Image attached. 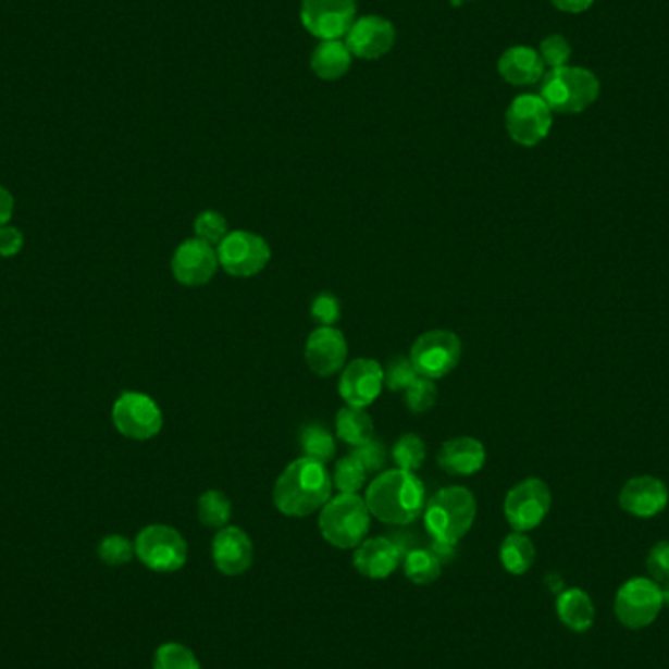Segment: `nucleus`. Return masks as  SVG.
I'll return each mask as SVG.
<instances>
[{"label":"nucleus","instance_id":"ea45409f","mask_svg":"<svg viewBox=\"0 0 669 669\" xmlns=\"http://www.w3.org/2000/svg\"><path fill=\"white\" fill-rule=\"evenodd\" d=\"M646 568L654 582L660 585L669 583V541H661L652 546L648 558H646Z\"/></svg>","mask_w":669,"mask_h":669},{"label":"nucleus","instance_id":"20e7f679","mask_svg":"<svg viewBox=\"0 0 669 669\" xmlns=\"http://www.w3.org/2000/svg\"><path fill=\"white\" fill-rule=\"evenodd\" d=\"M602 83L583 67L550 69L543 77L541 98L558 114H582L599 98Z\"/></svg>","mask_w":669,"mask_h":669},{"label":"nucleus","instance_id":"37998d69","mask_svg":"<svg viewBox=\"0 0 669 669\" xmlns=\"http://www.w3.org/2000/svg\"><path fill=\"white\" fill-rule=\"evenodd\" d=\"M14 214V198L4 186H0V225H9Z\"/></svg>","mask_w":669,"mask_h":669},{"label":"nucleus","instance_id":"423d86ee","mask_svg":"<svg viewBox=\"0 0 669 669\" xmlns=\"http://www.w3.org/2000/svg\"><path fill=\"white\" fill-rule=\"evenodd\" d=\"M664 609V592L660 583L652 578H631L622 583L615 595V615L622 627L641 631L651 627Z\"/></svg>","mask_w":669,"mask_h":669},{"label":"nucleus","instance_id":"6ab92c4d","mask_svg":"<svg viewBox=\"0 0 669 669\" xmlns=\"http://www.w3.org/2000/svg\"><path fill=\"white\" fill-rule=\"evenodd\" d=\"M669 504L668 485L654 475H636L622 485L619 505L622 511L651 519L660 515Z\"/></svg>","mask_w":669,"mask_h":669},{"label":"nucleus","instance_id":"7c9ffc66","mask_svg":"<svg viewBox=\"0 0 669 669\" xmlns=\"http://www.w3.org/2000/svg\"><path fill=\"white\" fill-rule=\"evenodd\" d=\"M392 458H394V462L399 470L418 472L428 458V448H425L423 438L409 433V435L398 438V443L392 448Z\"/></svg>","mask_w":669,"mask_h":669},{"label":"nucleus","instance_id":"1a4fd4ad","mask_svg":"<svg viewBox=\"0 0 669 669\" xmlns=\"http://www.w3.org/2000/svg\"><path fill=\"white\" fill-rule=\"evenodd\" d=\"M218 261L235 278H251L267 269L272 251L261 235L251 232H233L218 245Z\"/></svg>","mask_w":669,"mask_h":669},{"label":"nucleus","instance_id":"ddd939ff","mask_svg":"<svg viewBox=\"0 0 669 669\" xmlns=\"http://www.w3.org/2000/svg\"><path fill=\"white\" fill-rule=\"evenodd\" d=\"M357 14V0H303L300 20L311 36L339 39L347 36Z\"/></svg>","mask_w":669,"mask_h":669},{"label":"nucleus","instance_id":"7ed1b4c3","mask_svg":"<svg viewBox=\"0 0 669 669\" xmlns=\"http://www.w3.org/2000/svg\"><path fill=\"white\" fill-rule=\"evenodd\" d=\"M478 513L475 497L468 487L450 485L438 490L425 505L423 521L435 543L456 544L472 529Z\"/></svg>","mask_w":669,"mask_h":669},{"label":"nucleus","instance_id":"a211bd4d","mask_svg":"<svg viewBox=\"0 0 669 669\" xmlns=\"http://www.w3.org/2000/svg\"><path fill=\"white\" fill-rule=\"evenodd\" d=\"M406 550L396 541L386 536L376 538H364L355 548L352 563L357 572L369 580H386L392 573L396 572L399 563L404 562Z\"/></svg>","mask_w":669,"mask_h":669},{"label":"nucleus","instance_id":"f704fd0d","mask_svg":"<svg viewBox=\"0 0 669 669\" xmlns=\"http://www.w3.org/2000/svg\"><path fill=\"white\" fill-rule=\"evenodd\" d=\"M195 233L198 239L210 243L214 247V245H220L227 235V220L220 212L206 210L196 218Z\"/></svg>","mask_w":669,"mask_h":669},{"label":"nucleus","instance_id":"a19ab883","mask_svg":"<svg viewBox=\"0 0 669 669\" xmlns=\"http://www.w3.org/2000/svg\"><path fill=\"white\" fill-rule=\"evenodd\" d=\"M24 237L16 227L12 225H0V257H16L22 251Z\"/></svg>","mask_w":669,"mask_h":669},{"label":"nucleus","instance_id":"e433bc0d","mask_svg":"<svg viewBox=\"0 0 669 669\" xmlns=\"http://www.w3.org/2000/svg\"><path fill=\"white\" fill-rule=\"evenodd\" d=\"M538 53L543 58L544 65H548L550 69L566 67L568 61L572 58V46L560 34H553V36H548L541 41Z\"/></svg>","mask_w":669,"mask_h":669},{"label":"nucleus","instance_id":"dca6fc26","mask_svg":"<svg viewBox=\"0 0 669 669\" xmlns=\"http://www.w3.org/2000/svg\"><path fill=\"white\" fill-rule=\"evenodd\" d=\"M347 339L335 327H318L311 333L306 343L303 357L310 367L321 379H330L347 367Z\"/></svg>","mask_w":669,"mask_h":669},{"label":"nucleus","instance_id":"f03ea898","mask_svg":"<svg viewBox=\"0 0 669 669\" xmlns=\"http://www.w3.org/2000/svg\"><path fill=\"white\" fill-rule=\"evenodd\" d=\"M364 501L370 515L382 523L406 526L425 511L428 492L416 472L396 468L380 474L369 485Z\"/></svg>","mask_w":669,"mask_h":669},{"label":"nucleus","instance_id":"cd10ccee","mask_svg":"<svg viewBox=\"0 0 669 669\" xmlns=\"http://www.w3.org/2000/svg\"><path fill=\"white\" fill-rule=\"evenodd\" d=\"M300 448L301 455L311 460H318L327 464L330 460H333V456L337 453V445H335V437L331 435L327 429L318 423H311L301 428L300 431Z\"/></svg>","mask_w":669,"mask_h":669},{"label":"nucleus","instance_id":"c9c22d12","mask_svg":"<svg viewBox=\"0 0 669 669\" xmlns=\"http://www.w3.org/2000/svg\"><path fill=\"white\" fill-rule=\"evenodd\" d=\"M419 379L418 370L409 359H394L388 364V370L384 372V384L392 392H406V389Z\"/></svg>","mask_w":669,"mask_h":669},{"label":"nucleus","instance_id":"2f4dec72","mask_svg":"<svg viewBox=\"0 0 669 669\" xmlns=\"http://www.w3.org/2000/svg\"><path fill=\"white\" fill-rule=\"evenodd\" d=\"M369 472L360 466L357 458L345 456L335 464L333 474V485L339 490V494H359L360 490L367 484Z\"/></svg>","mask_w":669,"mask_h":669},{"label":"nucleus","instance_id":"5701e85b","mask_svg":"<svg viewBox=\"0 0 669 669\" xmlns=\"http://www.w3.org/2000/svg\"><path fill=\"white\" fill-rule=\"evenodd\" d=\"M556 615L566 629L585 632L592 629L595 621V605L590 593L583 592L580 587H570L558 593Z\"/></svg>","mask_w":669,"mask_h":669},{"label":"nucleus","instance_id":"f257e3e1","mask_svg":"<svg viewBox=\"0 0 669 669\" xmlns=\"http://www.w3.org/2000/svg\"><path fill=\"white\" fill-rule=\"evenodd\" d=\"M333 480L323 462L301 456L276 480L272 501L286 517H308L331 499Z\"/></svg>","mask_w":669,"mask_h":669},{"label":"nucleus","instance_id":"f8f14e48","mask_svg":"<svg viewBox=\"0 0 669 669\" xmlns=\"http://www.w3.org/2000/svg\"><path fill=\"white\" fill-rule=\"evenodd\" d=\"M112 419L117 431L134 441L153 438L163 429L161 409L153 399L139 392L122 394L112 409Z\"/></svg>","mask_w":669,"mask_h":669},{"label":"nucleus","instance_id":"4be33fe9","mask_svg":"<svg viewBox=\"0 0 669 669\" xmlns=\"http://www.w3.org/2000/svg\"><path fill=\"white\" fill-rule=\"evenodd\" d=\"M544 61L536 49L529 46H513L499 58L497 71L505 83L515 87H529L544 77Z\"/></svg>","mask_w":669,"mask_h":669},{"label":"nucleus","instance_id":"79ce46f5","mask_svg":"<svg viewBox=\"0 0 669 669\" xmlns=\"http://www.w3.org/2000/svg\"><path fill=\"white\" fill-rule=\"evenodd\" d=\"M554 7L568 14H582L585 10H590L593 7L595 0H550Z\"/></svg>","mask_w":669,"mask_h":669},{"label":"nucleus","instance_id":"bb28decb","mask_svg":"<svg viewBox=\"0 0 669 669\" xmlns=\"http://www.w3.org/2000/svg\"><path fill=\"white\" fill-rule=\"evenodd\" d=\"M404 572L409 582L416 585H429L437 582L443 572V562L431 548H413L404 556Z\"/></svg>","mask_w":669,"mask_h":669},{"label":"nucleus","instance_id":"f3484780","mask_svg":"<svg viewBox=\"0 0 669 669\" xmlns=\"http://www.w3.org/2000/svg\"><path fill=\"white\" fill-rule=\"evenodd\" d=\"M396 44V28L394 24L380 16H362L355 20L349 32H347V48L355 58L374 59L384 58L389 49Z\"/></svg>","mask_w":669,"mask_h":669},{"label":"nucleus","instance_id":"72a5a7b5","mask_svg":"<svg viewBox=\"0 0 669 669\" xmlns=\"http://www.w3.org/2000/svg\"><path fill=\"white\" fill-rule=\"evenodd\" d=\"M438 399V389L433 380L419 376L408 389H406V406L411 413H425L435 408Z\"/></svg>","mask_w":669,"mask_h":669},{"label":"nucleus","instance_id":"b1692460","mask_svg":"<svg viewBox=\"0 0 669 669\" xmlns=\"http://www.w3.org/2000/svg\"><path fill=\"white\" fill-rule=\"evenodd\" d=\"M352 65V53L339 39H327L320 44L311 55V71L321 80H337Z\"/></svg>","mask_w":669,"mask_h":669},{"label":"nucleus","instance_id":"a878e982","mask_svg":"<svg viewBox=\"0 0 669 669\" xmlns=\"http://www.w3.org/2000/svg\"><path fill=\"white\" fill-rule=\"evenodd\" d=\"M335 429H337V437L352 448L374 438V421L364 409L350 408V406L340 409L337 413Z\"/></svg>","mask_w":669,"mask_h":669},{"label":"nucleus","instance_id":"0eeeda50","mask_svg":"<svg viewBox=\"0 0 669 669\" xmlns=\"http://www.w3.org/2000/svg\"><path fill=\"white\" fill-rule=\"evenodd\" d=\"M139 562L153 572H178L188 558L185 536L166 524H149L136 538Z\"/></svg>","mask_w":669,"mask_h":669},{"label":"nucleus","instance_id":"aec40b11","mask_svg":"<svg viewBox=\"0 0 669 669\" xmlns=\"http://www.w3.org/2000/svg\"><path fill=\"white\" fill-rule=\"evenodd\" d=\"M255 548L249 534L239 526H223L212 543V560L223 575H241L252 566Z\"/></svg>","mask_w":669,"mask_h":669},{"label":"nucleus","instance_id":"9b49d317","mask_svg":"<svg viewBox=\"0 0 669 669\" xmlns=\"http://www.w3.org/2000/svg\"><path fill=\"white\" fill-rule=\"evenodd\" d=\"M505 127L515 144L523 147L538 146L550 134L553 110L541 95H521L507 108Z\"/></svg>","mask_w":669,"mask_h":669},{"label":"nucleus","instance_id":"393cba45","mask_svg":"<svg viewBox=\"0 0 669 669\" xmlns=\"http://www.w3.org/2000/svg\"><path fill=\"white\" fill-rule=\"evenodd\" d=\"M536 558V548L533 541L524 533L513 531L507 534L504 543L499 546V560L505 568V572L511 575H523L533 568Z\"/></svg>","mask_w":669,"mask_h":669},{"label":"nucleus","instance_id":"4c0bfd02","mask_svg":"<svg viewBox=\"0 0 669 669\" xmlns=\"http://www.w3.org/2000/svg\"><path fill=\"white\" fill-rule=\"evenodd\" d=\"M350 456L357 458L360 466H362L369 474H372V472H380V470L386 466V460H388L386 448H384V445H382L380 441H376V438H370L369 443H364V445L355 446Z\"/></svg>","mask_w":669,"mask_h":669},{"label":"nucleus","instance_id":"2eb2a0df","mask_svg":"<svg viewBox=\"0 0 669 669\" xmlns=\"http://www.w3.org/2000/svg\"><path fill=\"white\" fill-rule=\"evenodd\" d=\"M220 267L218 261V251L210 243L202 239H188L183 243L175 255H173V276L181 284L196 288V286H205L212 281Z\"/></svg>","mask_w":669,"mask_h":669},{"label":"nucleus","instance_id":"39448f33","mask_svg":"<svg viewBox=\"0 0 669 669\" xmlns=\"http://www.w3.org/2000/svg\"><path fill=\"white\" fill-rule=\"evenodd\" d=\"M369 507L359 494H339L323 505L320 533L331 546L355 550L370 531Z\"/></svg>","mask_w":669,"mask_h":669},{"label":"nucleus","instance_id":"473e14b6","mask_svg":"<svg viewBox=\"0 0 669 669\" xmlns=\"http://www.w3.org/2000/svg\"><path fill=\"white\" fill-rule=\"evenodd\" d=\"M98 556L107 566H126L136 556V544L122 534H110L98 544Z\"/></svg>","mask_w":669,"mask_h":669},{"label":"nucleus","instance_id":"c756f323","mask_svg":"<svg viewBox=\"0 0 669 669\" xmlns=\"http://www.w3.org/2000/svg\"><path fill=\"white\" fill-rule=\"evenodd\" d=\"M153 669H202L195 652L185 644L166 642L161 644L153 656Z\"/></svg>","mask_w":669,"mask_h":669},{"label":"nucleus","instance_id":"4468645a","mask_svg":"<svg viewBox=\"0 0 669 669\" xmlns=\"http://www.w3.org/2000/svg\"><path fill=\"white\" fill-rule=\"evenodd\" d=\"M384 386V370L376 360L355 359L343 370L340 398L350 408L364 409L379 399Z\"/></svg>","mask_w":669,"mask_h":669},{"label":"nucleus","instance_id":"9d476101","mask_svg":"<svg viewBox=\"0 0 669 669\" xmlns=\"http://www.w3.org/2000/svg\"><path fill=\"white\" fill-rule=\"evenodd\" d=\"M550 504L553 495L548 485L538 478H526L505 497V519L517 533H529L546 519Z\"/></svg>","mask_w":669,"mask_h":669},{"label":"nucleus","instance_id":"412c9836","mask_svg":"<svg viewBox=\"0 0 669 669\" xmlns=\"http://www.w3.org/2000/svg\"><path fill=\"white\" fill-rule=\"evenodd\" d=\"M441 470L450 475L478 474L485 464V448L478 438L456 437L441 446L437 456Z\"/></svg>","mask_w":669,"mask_h":669},{"label":"nucleus","instance_id":"58836bf2","mask_svg":"<svg viewBox=\"0 0 669 669\" xmlns=\"http://www.w3.org/2000/svg\"><path fill=\"white\" fill-rule=\"evenodd\" d=\"M311 318L315 323H320V327H335V323L340 320L339 298L330 292L315 296L311 303Z\"/></svg>","mask_w":669,"mask_h":669},{"label":"nucleus","instance_id":"c85d7f7f","mask_svg":"<svg viewBox=\"0 0 669 669\" xmlns=\"http://www.w3.org/2000/svg\"><path fill=\"white\" fill-rule=\"evenodd\" d=\"M198 519L208 529H223L232 519V501L220 490H208L198 499Z\"/></svg>","mask_w":669,"mask_h":669},{"label":"nucleus","instance_id":"6e6552de","mask_svg":"<svg viewBox=\"0 0 669 669\" xmlns=\"http://www.w3.org/2000/svg\"><path fill=\"white\" fill-rule=\"evenodd\" d=\"M460 357L462 340L453 331L446 330L423 333L409 352V360L413 362L419 376L429 380L445 379L446 374L458 367Z\"/></svg>","mask_w":669,"mask_h":669},{"label":"nucleus","instance_id":"c03bdc74","mask_svg":"<svg viewBox=\"0 0 669 669\" xmlns=\"http://www.w3.org/2000/svg\"><path fill=\"white\" fill-rule=\"evenodd\" d=\"M661 592H664V605L669 607V583H666V587H661Z\"/></svg>","mask_w":669,"mask_h":669}]
</instances>
